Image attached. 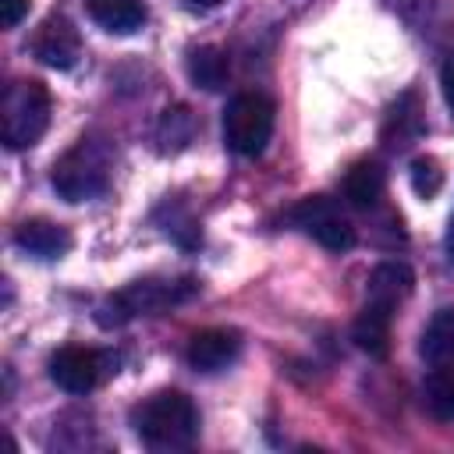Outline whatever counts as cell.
Segmentation results:
<instances>
[{
    "label": "cell",
    "instance_id": "cell-1",
    "mask_svg": "<svg viewBox=\"0 0 454 454\" xmlns=\"http://www.w3.org/2000/svg\"><path fill=\"white\" fill-rule=\"evenodd\" d=\"M131 426L153 450H184L199 440V408L181 390H156L135 404Z\"/></svg>",
    "mask_w": 454,
    "mask_h": 454
},
{
    "label": "cell",
    "instance_id": "cell-2",
    "mask_svg": "<svg viewBox=\"0 0 454 454\" xmlns=\"http://www.w3.org/2000/svg\"><path fill=\"white\" fill-rule=\"evenodd\" d=\"M110 177H114V145L99 135H82L53 163L50 184L64 202H89L110 188Z\"/></svg>",
    "mask_w": 454,
    "mask_h": 454
},
{
    "label": "cell",
    "instance_id": "cell-3",
    "mask_svg": "<svg viewBox=\"0 0 454 454\" xmlns=\"http://www.w3.org/2000/svg\"><path fill=\"white\" fill-rule=\"evenodd\" d=\"M50 128V92L35 78L11 82L0 99V138L7 149H28Z\"/></svg>",
    "mask_w": 454,
    "mask_h": 454
},
{
    "label": "cell",
    "instance_id": "cell-4",
    "mask_svg": "<svg viewBox=\"0 0 454 454\" xmlns=\"http://www.w3.org/2000/svg\"><path fill=\"white\" fill-rule=\"evenodd\" d=\"M277 106L262 92H241L223 110V142L238 156H259L273 135Z\"/></svg>",
    "mask_w": 454,
    "mask_h": 454
},
{
    "label": "cell",
    "instance_id": "cell-5",
    "mask_svg": "<svg viewBox=\"0 0 454 454\" xmlns=\"http://www.w3.org/2000/svg\"><path fill=\"white\" fill-rule=\"evenodd\" d=\"M291 223L312 241H319L326 252H348L355 245V227L340 209V202L330 195H305L291 209Z\"/></svg>",
    "mask_w": 454,
    "mask_h": 454
},
{
    "label": "cell",
    "instance_id": "cell-6",
    "mask_svg": "<svg viewBox=\"0 0 454 454\" xmlns=\"http://www.w3.org/2000/svg\"><path fill=\"white\" fill-rule=\"evenodd\" d=\"M195 294L192 280H135L124 291H117L110 298V312H117L110 323H124L131 316H156L170 305H181Z\"/></svg>",
    "mask_w": 454,
    "mask_h": 454
},
{
    "label": "cell",
    "instance_id": "cell-7",
    "mask_svg": "<svg viewBox=\"0 0 454 454\" xmlns=\"http://www.w3.org/2000/svg\"><path fill=\"white\" fill-rule=\"evenodd\" d=\"M106 372H110V358L96 348L67 344L50 358V380L64 394H92Z\"/></svg>",
    "mask_w": 454,
    "mask_h": 454
},
{
    "label": "cell",
    "instance_id": "cell-8",
    "mask_svg": "<svg viewBox=\"0 0 454 454\" xmlns=\"http://www.w3.org/2000/svg\"><path fill=\"white\" fill-rule=\"evenodd\" d=\"M32 53L53 67V71H71L82 57V39H78V28L64 18V14H53L39 25L35 39H32Z\"/></svg>",
    "mask_w": 454,
    "mask_h": 454
},
{
    "label": "cell",
    "instance_id": "cell-9",
    "mask_svg": "<svg viewBox=\"0 0 454 454\" xmlns=\"http://www.w3.org/2000/svg\"><path fill=\"white\" fill-rule=\"evenodd\" d=\"M241 351V337L234 330H223V326H213V330H199L188 348H184V358L195 372H220L227 369Z\"/></svg>",
    "mask_w": 454,
    "mask_h": 454
},
{
    "label": "cell",
    "instance_id": "cell-10",
    "mask_svg": "<svg viewBox=\"0 0 454 454\" xmlns=\"http://www.w3.org/2000/svg\"><path fill=\"white\" fill-rule=\"evenodd\" d=\"M411 284H415V273H411L404 262L387 259V262H380V266L369 273V280H365V301L397 312V305L411 294Z\"/></svg>",
    "mask_w": 454,
    "mask_h": 454
},
{
    "label": "cell",
    "instance_id": "cell-11",
    "mask_svg": "<svg viewBox=\"0 0 454 454\" xmlns=\"http://www.w3.org/2000/svg\"><path fill=\"white\" fill-rule=\"evenodd\" d=\"M14 245L35 259H60L71 248V234H67V227L39 216V220H25L14 231Z\"/></svg>",
    "mask_w": 454,
    "mask_h": 454
},
{
    "label": "cell",
    "instance_id": "cell-12",
    "mask_svg": "<svg viewBox=\"0 0 454 454\" xmlns=\"http://www.w3.org/2000/svg\"><path fill=\"white\" fill-rule=\"evenodd\" d=\"M340 192L355 209H372V206H380V199L387 192V174L376 160H358V163L348 167V174L340 181Z\"/></svg>",
    "mask_w": 454,
    "mask_h": 454
},
{
    "label": "cell",
    "instance_id": "cell-13",
    "mask_svg": "<svg viewBox=\"0 0 454 454\" xmlns=\"http://www.w3.org/2000/svg\"><path fill=\"white\" fill-rule=\"evenodd\" d=\"M390 323H394V312L383 309V305H372L365 301L355 326H351V337L362 351H369L372 358H383L390 351Z\"/></svg>",
    "mask_w": 454,
    "mask_h": 454
},
{
    "label": "cell",
    "instance_id": "cell-14",
    "mask_svg": "<svg viewBox=\"0 0 454 454\" xmlns=\"http://www.w3.org/2000/svg\"><path fill=\"white\" fill-rule=\"evenodd\" d=\"M92 21L114 35H131L145 21V4L142 0H85Z\"/></svg>",
    "mask_w": 454,
    "mask_h": 454
},
{
    "label": "cell",
    "instance_id": "cell-15",
    "mask_svg": "<svg viewBox=\"0 0 454 454\" xmlns=\"http://www.w3.org/2000/svg\"><path fill=\"white\" fill-rule=\"evenodd\" d=\"M184 67H188V78H192L199 89H206V92L223 89V85H227V74H231L227 53L216 50V46H195V50H188Z\"/></svg>",
    "mask_w": 454,
    "mask_h": 454
},
{
    "label": "cell",
    "instance_id": "cell-16",
    "mask_svg": "<svg viewBox=\"0 0 454 454\" xmlns=\"http://www.w3.org/2000/svg\"><path fill=\"white\" fill-rule=\"evenodd\" d=\"M419 351L429 365H454V309H443L422 330Z\"/></svg>",
    "mask_w": 454,
    "mask_h": 454
},
{
    "label": "cell",
    "instance_id": "cell-17",
    "mask_svg": "<svg viewBox=\"0 0 454 454\" xmlns=\"http://www.w3.org/2000/svg\"><path fill=\"white\" fill-rule=\"evenodd\" d=\"M422 404L433 419L440 422H454V369L450 365H436L426 383H422Z\"/></svg>",
    "mask_w": 454,
    "mask_h": 454
},
{
    "label": "cell",
    "instance_id": "cell-18",
    "mask_svg": "<svg viewBox=\"0 0 454 454\" xmlns=\"http://www.w3.org/2000/svg\"><path fill=\"white\" fill-rule=\"evenodd\" d=\"M192 135H195V117H192L188 106H170V110H163L160 128H156V142H160L163 153L184 149V145L192 142Z\"/></svg>",
    "mask_w": 454,
    "mask_h": 454
},
{
    "label": "cell",
    "instance_id": "cell-19",
    "mask_svg": "<svg viewBox=\"0 0 454 454\" xmlns=\"http://www.w3.org/2000/svg\"><path fill=\"white\" fill-rule=\"evenodd\" d=\"M408 177H411V188H415L419 199H433L443 188V170H440V163L433 156H415Z\"/></svg>",
    "mask_w": 454,
    "mask_h": 454
},
{
    "label": "cell",
    "instance_id": "cell-20",
    "mask_svg": "<svg viewBox=\"0 0 454 454\" xmlns=\"http://www.w3.org/2000/svg\"><path fill=\"white\" fill-rule=\"evenodd\" d=\"M390 124H394V131H390L387 138H390L394 149H404V145L422 131L419 114H415V110H404V99H397V106L390 110Z\"/></svg>",
    "mask_w": 454,
    "mask_h": 454
},
{
    "label": "cell",
    "instance_id": "cell-21",
    "mask_svg": "<svg viewBox=\"0 0 454 454\" xmlns=\"http://www.w3.org/2000/svg\"><path fill=\"white\" fill-rule=\"evenodd\" d=\"M28 7H32V0H0V25L14 28L28 14Z\"/></svg>",
    "mask_w": 454,
    "mask_h": 454
},
{
    "label": "cell",
    "instance_id": "cell-22",
    "mask_svg": "<svg viewBox=\"0 0 454 454\" xmlns=\"http://www.w3.org/2000/svg\"><path fill=\"white\" fill-rule=\"evenodd\" d=\"M440 89H443V99H447V106L454 110V53L443 60V67H440Z\"/></svg>",
    "mask_w": 454,
    "mask_h": 454
},
{
    "label": "cell",
    "instance_id": "cell-23",
    "mask_svg": "<svg viewBox=\"0 0 454 454\" xmlns=\"http://www.w3.org/2000/svg\"><path fill=\"white\" fill-rule=\"evenodd\" d=\"M192 11H209V7H220L223 0H184Z\"/></svg>",
    "mask_w": 454,
    "mask_h": 454
},
{
    "label": "cell",
    "instance_id": "cell-24",
    "mask_svg": "<svg viewBox=\"0 0 454 454\" xmlns=\"http://www.w3.org/2000/svg\"><path fill=\"white\" fill-rule=\"evenodd\" d=\"M443 245H447V259L454 262V216H450V227H447V238H443Z\"/></svg>",
    "mask_w": 454,
    "mask_h": 454
}]
</instances>
